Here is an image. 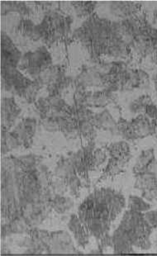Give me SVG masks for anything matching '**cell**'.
<instances>
[{
    "label": "cell",
    "mask_w": 157,
    "mask_h": 256,
    "mask_svg": "<svg viewBox=\"0 0 157 256\" xmlns=\"http://www.w3.org/2000/svg\"><path fill=\"white\" fill-rule=\"evenodd\" d=\"M58 184L40 157L8 156L1 166V214L6 222L20 219L36 228L49 214Z\"/></svg>",
    "instance_id": "6da1fadb"
},
{
    "label": "cell",
    "mask_w": 157,
    "mask_h": 256,
    "mask_svg": "<svg viewBox=\"0 0 157 256\" xmlns=\"http://www.w3.org/2000/svg\"><path fill=\"white\" fill-rule=\"evenodd\" d=\"M143 22L138 16L114 21L93 14L76 30L73 39L92 59L125 60L132 56V45Z\"/></svg>",
    "instance_id": "7a4b0ae2"
},
{
    "label": "cell",
    "mask_w": 157,
    "mask_h": 256,
    "mask_svg": "<svg viewBox=\"0 0 157 256\" xmlns=\"http://www.w3.org/2000/svg\"><path fill=\"white\" fill-rule=\"evenodd\" d=\"M126 206L124 194L111 188H101L88 195L78 208V216L97 240L110 232V226Z\"/></svg>",
    "instance_id": "3957f363"
},
{
    "label": "cell",
    "mask_w": 157,
    "mask_h": 256,
    "mask_svg": "<svg viewBox=\"0 0 157 256\" xmlns=\"http://www.w3.org/2000/svg\"><path fill=\"white\" fill-rule=\"evenodd\" d=\"M153 230L146 220L144 212L129 209L112 235L114 252L116 254H132L135 253L134 248L143 250L150 249Z\"/></svg>",
    "instance_id": "277c9868"
},
{
    "label": "cell",
    "mask_w": 157,
    "mask_h": 256,
    "mask_svg": "<svg viewBox=\"0 0 157 256\" xmlns=\"http://www.w3.org/2000/svg\"><path fill=\"white\" fill-rule=\"evenodd\" d=\"M104 87L112 92L148 88L150 77L142 70L132 69L124 62H114L107 73L102 74Z\"/></svg>",
    "instance_id": "5b68a950"
},
{
    "label": "cell",
    "mask_w": 157,
    "mask_h": 256,
    "mask_svg": "<svg viewBox=\"0 0 157 256\" xmlns=\"http://www.w3.org/2000/svg\"><path fill=\"white\" fill-rule=\"evenodd\" d=\"M72 24V18L69 15L49 11L38 24L40 42L48 46L64 42L69 38Z\"/></svg>",
    "instance_id": "8992f818"
},
{
    "label": "cell",
    "mask_w": 157,
    "mask_h": 256,
    "mask_svg": "<svg viewBox=\"0 0 157 256\" xmlns=\"http://www.w3.org/2000/svg\"><path fill=\"white\" fill-rule=\"evenodd\" d=\"M52 66V58L45 46L28 52L22 56L18 70L32 80H38L40 74Z\"/></svg>",
    "instance_id": "52a82bcc"
},
{
    "label": "cell",
    "mask_w": 157,
    "mask_h": 256,
    "mask_svg": "<svg viewBox=\"0 0 157 256\" xmlns=\"http://www.w3.org/2000/svg\"><path fill=\"white\" fill-rule=\"evenodd\" d=\"M155 119L140 114L132 121L122 120L118 124V134L126 140H135L154 135Z\"/></svg>",
    "instance_id": "ba28073f"
},
{
    "label": "cell",
    "mask_w": 157,
    "mask_h": 256,
    "mask_svg": "<svg viewBox=\"0 0 157 256\" xmlns=\"http://www.w3.org/2000/svg\"><path fill=\"white\" fill-rule=\"evenodd\" d=\"M157 48V29L148 22H143L132 45V56L146 58Z\"/></svg>",
    "instance_id": "9c48e42d"
},
{
    "label": "cell",
    "mask_w": 157,
    "mask_h": 256,
    "mask_svg": "<svg viewBox=\"0 0 157 256\" xmlns=\"http://www.w3.org/2000/svg\"><path fill=\"white\" fill-rule=\"evenodd\" d=\"M55 174L59 178L60 182L63 184L64 188L69 190L73 196L76 198L80 196L82 182L80 178L78 177L70 156L63 157L60 160L56 167Z\"/></svg>",
    "instance_id": "30bf717a"
},
{
    "label": "cell",
    "mask_w": 157,
    "mask_h": 256,
    "mask_svg": "<svg viewBox=\"0 0 157 256\" xmlns=\"http://www.w3.org/2000/svg\"><path fill=\"white\" fill-rule=\"evenodd\" d=\"M1 81L4 90L24 98L25 91L34 80L17 67L1 66Z\"/></svg>",
    "instance_id": "8fae6325"
},
{
    "label": "cell",
    "mask_w": 157,
    "mask_h": 256,
    "mask_svg": "<svg viewBox=\"0 0 157 256\" xmlns=\"http://www.w3.org/2000/svg\"><path fill=\"white\" fill-rule=\"evenodd\" d=\"M134 188L140 190L146 201L157 202V160H153L145 171L135 176Z\"/></svg>",
    "instance_id": "7c38bea8"
},
{
    "label": "cell",
    "mask_w": 157,
    "mask_h": 256,
    "mask_svg": "<svg viewBox=\"0 0 157 256\" xmlns=\"http://www.w3.org/2000/svg\"><path fill=\"white\" fill-rule=\"evenodd\" d=\"M28 236L22 240V247L26 248L25 252L30 254H52L50 240L52 232L40 230L38 228H32L28 233Z\"/></svg>",
    "instance_id": "4fadbf2b"
},
{
    "label": "cell",
    "mask_w": 157,
    "mask_h": 256,
    "mask_svg": "<svg viewBox=\"0 0 157 256\" xmlns=\"http://www.w3.org/2000/svg\"><path fill=\"white\" fill-rule=\"evenodd\" d=\"M94 149V143L91 142L87 143L84 146L81 147L78 152L70 154L78 177L87 185L90 184L88 174L92 171L93 152Z\"/></svg>",
    "instance_id": "5bb4252c"
},
{
    "label": "cell",
    "mask_w": 157,
    "mask_h": 256,
    "mask_svg": "<svg viewBox=\"0 0 157 256\" xmlns=\"http://www.w3.org/2000/svg\"><path fill=\"white\" fill-rule=\"evenodd\" d=\"M104 6L105 14L110 17L105 18L121 21L138 16L142 4L134 2H108L100 4Z\"/></svg>",
    "instance_id": "9a60e30c"
},
{
    "label": "cell",
    "mask_w": 157,
    "mask_h": 256,
    "mask_svg": "<svg viewBox=\"0 0 157 256\" xmlns=\"http://www.w3.org/2000/svg\"><path fill=\"white\" fill-rule=\"evenodd\" d=\"M22 53L6 32H1V66L18 68Z\"/></svg>",
    "instance_id": "2e32d148"
},
{
    "label": "cell",
    "mask_w": 157,
    "mask_h": 256,
    "mask_svg": "<svg viewBox=\"0 0 157 256\" xmlns=\"http://www.w3.org/2000/svg\"><path fill=\"white\" fill-rule=\"evenodd\" d=\"M21 112L14 98H4L1 102V130H11Z\"/></svg>",
    "instance_id": "e0dca14e"
},
{
    "label": "cell",
    "mask_w": 157,
    "mask_h": 256,
    "mask_svg": "<svg viewBox=\"0 0 157 256\" xmlns=\"http://www.w3.org/2000/svg\"><path fill=\"white\" fill-rule=\"evenodd\" d=\"M36 125L38 122L36 119L28 118L22 119L12 130L21 143L22 147L25 149L31 148L36 133Z\"/></svg>",
    "instance_id": "ac0fdd59"
},
{
    "label": "cell",
    "mask_w": 157,
    "mask_h": 256,
    "mask_svg": "<svg viewBox=\"0 0 157 256\" xmlns=\"http://www.w3.org/2000/svg\"><path fill=\"white\" fill-rule=\"evenodd\" d=\"M52 254H74L80 253L74 247V242L69 233L64 230L52 232Z\"/></svg>",
    "instance_id": "d6986e66"
},
{
    "label": "cell",
    "mask_w": 157,
    "mask_h": 256,
    "mask_svg": "<svg viewBox=\"0 0 157 256\" xmlns=\"http://www.w3.org/2000/svg\"><path fill=\"white\" fill-rule=\"evenodd\" d=\"M117 94L112 91L104 90L91 92L88 91L87 100H86V108H105L112 102H116Z\"/></svg>",
    "instance_id": "ffe728a7"
},
{
    "label": "cell",
    "mask_w": 157,
    "mask_h": 256,
    "mask_svg": "<svg viewBox=\"0 0 157 256\" xmlns=\"http://www.w3.org/2000/svg\"><path fill=\"white\" fill-rule=\"evenodd\" d=\"M68 228L73 233L74 239L78 246L84 248L90 242V233L84 226L80 219L76 214H73L68 222Z\"/></svg>",
    "instance_id": "44dd1931"
},
{
    "label": "cell",
    "mask_w": 157,
    "mask_h": 256,
    "mask_svg": "<svg viewBox=\"0 0 157 256\" xmlns=\"http://www.w3.org/2000/svg\"><path fill=\"white\" fill-rule=\"evenodd\" d=\"M1 8L2 16L8 14H16L28 18L32 17V15L35 14V10H36L22 2H2Z\"/></svg>",
    "instance_id": "7402d4cb"
},
{
    "label": "cell",
    "mask_w": 157,
    "mask_h": 256,
    "mask_svg": "<svg viewBox=\"0 0 157 256\" xmlns=\"http://www.w3.org/2000/svg\"><path fill=\"white\" fill-rule=\"evenodd\" d=\"M77 86L86 88L104 87L102 74L94 69L84 70L77 78Z\"/></svg>",
    "instance_id": "603a6c76"
},
{
    "label": "cell",
    "mask_w": 157,
    "mask_h": 256,
    "mask_svg": "<svg viewBox=\"0 0 157 256\" xmlns=\"http://www.w3.org/2000/svg\"><path fill=\"white\" fill-rule=\"evenodd\" d=\"M108 154L111 157H115L128 163L132 158L131 147L128 143L124 140L112 143L107 146Z\"/></svg>",
    "instance_id": "cb8c5ba5"
},
{
    "label": "cell",
    "mask_w": 157,
    "mask_h": 256,
    "mask_svg": "<svg viewBox=\"0 0 157 256\" xmlns=\"http://www.w3.org/2000/svg\"><path fill=\"white\" fill-rule=\"evenodd\" d=\"M94 124L97 129L110 130L112 133H117L118 122L108 110H104L100 114H96Z\"/></svg>",
    "instance_id": "d4e9b609"
},
{
    "label": "cell",
    "mask_w": 157,
    "mask_h": 256,
    "mask_svg": "<svg viewBox=\"0 0 157 256\" xmlns=\"http://www.w3.org/2000/svg\"><path fill=\"white\" fill-rule=\"evenodd\" d=\"M128 164V162H124L122 160L118 159L115 157L110 156L107 166L105 168L100 180H107V178H114L120 174L124 173L125 167Z\"/></svg>",
    "instance_id": "484cf974"
},
{
    "label": "cell",
    "mask_w": 157,
    "mask_h": 256,
    "mask_svg": "<svg viewBox=\"0 0 157 256\" xmlns=\"http://www.w3.org/2000/svg\"><path fill=\"white\" fill-rule=\"evenodd\" d=\"M66 76V72L64 68L59 66H52L45 72H43L39 76L38 80L43 86H52V84L55 83L56 81L58 80L60 78Z\"/></svg>",
    "instance_id": "4316f807"
},
{
    "label": "cell",
    "mask_w": 157,
    "mask_h": 256,
    "mask_svg": "<svg viewBox=\"0 0 157 256\" xmlns=\"http://www.w3.org/2000/svg\"><path fill=\"white\" fill-rule=\"evenodd\" d=\"M22 147L21 143L12 132L1 130V153L2 156Z\"/></svg>",
    "instance_id": "83f0119b"
},
{
    "label": "cell",
    "mask_w": 157,
    "mask_h": 256,
    "mask_svg": "<svg viewBox=\"0 0 157 256\" xmlns=\"http://www.w3.org/2000/svg\"><path fill=\"white\" fill-rule=\"evenodd\" d=\"M155 159V152L152 148L145 150L140 152V154L136 159V163L134 164V168H132V173H134V176L145 171L149 164Z\"/></svg>",
    "instance_id": "f1b7e54d"
},
{
    "label": "cell",
    "mask_w": 157,
    "mask_h": 256,
    "mask_svg": "<svg viewBox=\"0 0 157 256\" xmlns=\"http://www.w3.org/2000/svg\"><path fill=\"white\" fill-rule=\"evenodd\" d=\"M96 126L94 120L78 121V136L90 143L93 142L96 136Z\"/></svg>",
    "instance_id": "f546056e"
},
{
    "label": "cell",
    "mask_w": 157,
    "mask_h": 256,
    "mask_svg": "<svg viewBox=\"0 0 157 256\" xmlns=\"http://www.w3.org/2000/svg\"><path fill=\"white\" fill-rule=\"evenodd\" d=\"M74 202L70 198L64 197L62 194H56L50 201V208L58 214H66V212L73 208Z\"/></svg>",
    "instance_id": "4dcf8cb0"
},
{
    "label": "cell",
    "mask_w": 157,
    "mask_h": 256,
    "mask_svg": "<svg viewBox=\"0 0 157 256\" xmlns=\"http://www.w3.org/2000/svg\"><path fill=\"white\" fill-rule=\"evenodd\" d=\"M153 104L152 98L148 94L140 95L129 105V111L134 115L145 114L148 105Z\"/></svg>",
    "instance_id": "1f68e13d"
},
{
    "label": "cell",
    "mask_w": 157,
    "mask_h": 256,
    "mask_svg": "<svg viewBox=\"0 0 157 256\" xmlns=\"http://www.w3.org/2000/svg\"><path fill=\"white\" fill-rule=\"evenodd\" d=\"M98 4L96 2H72L70 6L74 8L78 17H90L97 8Z\"/></svg>",
    "instance_id": "d6a6232c"
},
{
    "label": "cell",
    "mask_w": 157,
    "mask_h": 256,
    "mask_svg": "<svg viewBox=\"0 0 157 256\" xmlns=\"http://www.w3.org/2000/svg\"><path fill=\"white\" fill-rule=\"evenodd\" d=\"M128 208L132 211L145 212L150 210L152 205L146 202L143 198L138 197L135 195L129 196Z\"/></svg>",
    "instance_id": "836d02e7"
},
{
    "label": "cell",
    "mask_w": 157,
    "mask_h": 256,
    "mask_svg": "<svg viewBox=\"0 0 157 256\" xmlns=\"http://www.w3.org/2000/svg\"><path fill=\"white\" fill-rule=\"evenodd\" d=\"M42 87V84L38 80H35L32 81L28 88H26V90L25 91V94L24 95V100H26V102H29V104L36 102L39 91Z\"/></svg>",
    "instance_id": "e575fe53"
},
{
    "label": "cell",
    "mask_w": 157,
    "mask_h": 256,
    "mask_svg": "<svg viewBox=\"0 0 157 256\" xmlns=\"http://www.w3.org/2000/svg\"><path fill=\"white\" fill-rule=\"evenodd\" d=\"M107 149L98 148L94 149L93 152V164H92V171L96 170L100 168L102 164H104L107 160Z\"/></svg>",
    "instance_id": "d590c367"
},
{
    "label": "cell",
    "mask_w": 157,
    "mask_h": 256,
    "mask_svg": "<svg viewBox=\"0 0 157 256\" xmlns=\"http://www.w3.org/2000/svg\"><path fill=\"white\" fill-rule=\"evenodd\" d=\"M98 248L100 253H104L107 252L108 249L112 248L114 249V242H112V238L110 234L104 236V238L98 240Z\"/></svg>",
    "instance_id": "8d00e7d4"
},
{
    "label": "cell",
    "mask_w": 157,
    "mask_h": 256,
    "mask_svg": "<svg viewBox=\"0 0 157 256\" xmlns=\"http://www.w3.org/2000/svg\"><path fill=\"white\" fill-rule=\"evenodd\" d=\"M144 216L146 220H148L149 225L153 228L156 229L157 228V209L152 210V211L145 212H144Z\"/></svg>",
    "instance_id": "74e56055"
},
{
    "label": "cell",
    "mask_w": 157,
    "mask_h": 256,
    "mask_svg": "<svg viewBox=\"0 0 157 256\" xmlns=\"http://www.w3.org/2000/svg\"><path fill=\"white\" fill-rule=\"evenodd\" d=\"M145 115H146L149 118L153 119V120L157 118V107L154 102L152 104L148 105L146 110Z\"/></svg>",
    "instance_id": "f35d334b"
},
{
    "label": "cell",
    "mask_w": 157,
    "mask_h": 256,
    "mask_svg": "<svg viewBox=\"0 0 157 256\" xmlns=\"http://www.w3.org/2000/svg\"><path fill=\"white\" fill-rule=\"evenodd\" d=\"M149 57H150L152 62L157 66V48H156L155 50L150 54V56Z\"/></svg>",
    "instance_id": "ab89813d"
},
{
    "label": "cell",
    "mask_w": 157,
    "mask_h": 256,
    "mask_svg": "<svg viewBox=\"0 0 157 256\" xmlns=\"http://www.w3.org/2000/svg\"><path fill=\"white\" fill-rule=\"evenodd\" d=\"M154 136L157 139V118L155 119V130H154Z\"/></svg>",
    "instance_id": "60d3db41"
}]
</instances>
